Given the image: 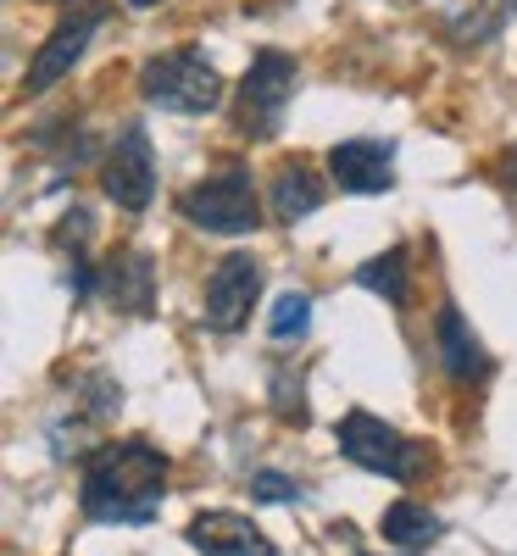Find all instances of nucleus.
I'll return each mask as SVG.
<instances>
[{
    "label": "nucleus",
    "mask_w": 517,
    "mask_h": 556,
    "mask_svg": "<svg viewBox=\"0 0 517 556\" xmlns=\"http://www.w3.org/2000/svg\"><path fill=\"white\" fill-rule=\"evenodd\" d=\"M434 356H440V367H445L451 384H484V379L495 374L484 340L474 334V323L462 317L456 301H445L440 317H434Z\"/></svg>",
    "instance_id": "obj_10"
},
{
    "label": "nucleus",
    "mask_w": 517,
    "mask_h": 556,
    "mask_svg": "<svg viewBox=\"0 0 517 556\" xmlns=\"http://www.w3.org/2000/svg\"><path fill=\"white\" fill-rule=\"evenodd\" d=\"M184 223L206 228V235H256L262 228V195H256V178L245 162H223L217 173L196 178L190 190L178 195Z\"/></svg>",
    "instance_id": "obj_4"
},
{
    "label": "nucleus",
    "mask_w": 517,
    "mask_h": 556,
    "mask_svg": "<svg viewBox=\"0 0 517 556\" xmlns=\"http://www.w3.org/2000/svg\"><path fill=\"white\" fill-rule=\"evenodd\" d=\"M312 329V295L306 290H285L273 301V312H267V334L278 340V345H290V340H301Z\"/></svg>",
    "instance_id": "obj_16"
},
{
    "label": "nucleus",
    "mask_w": 517,
    "mask_h": 556,
    "mask_svg": "<svg viewBox=\"0 0 517 556\" xmlns=\"http://www.w3.org/2000/svg\"><path fill=\"white\" fill-rule=\"evenodd\" d=\"M356 285L373 290L379 301H390V306H406V301H412V251H406V245H390V251H379V256H367V262L356 267Z\"/></svg>",
    "instance_id": "obj_14"
},
{
    "label": "nucleus",
    "mask_w": 517,
    "mask_h": 556,
    "mask_svg": "<svg viewBox=\"0 0 517 556\" xmlns=\"http://www.w3.org/2000/svg\"><path fill=\"white\" fill-rule=\"evenodd\" d=\"M301 89V62L290 51H256L245 78H240V96H234V134L251 139V146H267V139H278V128H285V112L295 101Z\"/></svg>",
    "instance_id": "obj_3"
},
{
    "label": "nucleus",
    "mask_w": 517,
    "mask_h": 556,
    "mask_svg": "<svg viewBox=\"0 0 517 556\" xmlns=\"http://www.w3.org/2000/svg\"><path fill=\"white\" fill-rule=\"evenodd\" d=\"M139 96H146V106H162L178 117H206L223 106V78H217L206 51L173 45V51H156L139 67Z\"/></svg>",
    "instance_id": "obj_2"
},
{
    "label": "nucleus",
    "mask_w": 517,
    "mask_h": 556,
    "mask_svg": "<svg viewBox=\"0 0 517 556\" xmlns=\"http://www.w3.org/2000/svg\"><path fill=\"white\" fill-rule=\"evenodd\" d=\"M501 17H517V0H501Z\"/></svg>",
    "instance_id": "obj_22"
},
{
    "label": "nucleus",
    "mask_w": 517,
    "mask_h": 556,
    "mask_svg": "<svg viewBox=\"0 0 517 556\" xmlns=\"http://www.w3.org/2000/svg\"><path fill=\"white\" fill-rule=\"evenodd\" d=\"M201 556H278V545L240 513H196L190 529H184Z\"/></svg>",
    "instance_id": "obj_12"
},
{
    "label": "nucleus",
    "mask_w": 517,
    "mask_h": 556,
    "mask_svg": "<svg viewBox=\"0 0 517 556\" xmlns=\"http://www.w3.org/2000/svg\"><path fill=\"white\" fill-rule=\"evenodd\" d=\"M306 379L290 374V367H273V412L285 417V424H306Z\"/></svg>",
    "instance_id": "obj_18"
},
{
    "label": "nucleus",
    "mask_w": 517,
    "mask_h": 556,
    "mask_svg": "<svg viewBox=\"0 0 517 556\" xmlns=\"http://www.w3.org/2000/svg\"><path fill=\"white\" fill-rule=\"evenodd\" d=\"M101 301L123 317H146L156 306V256L151 251H117L101 267Z\"/></svg>",
    "instance_id": "obj_11"
},
{
    "label": "nucleus",
    "mask_w": 517,
    "mask_h": 556,
    "mask_svg": "<svg viewBox=\"0 0 517 556\" xmlns=\"http://www.w3.org/2000/svg\"><path fill=\"white\" fill-rule=\"evenodd\" d=\"M128 7H134V12H151V7H162V0H128Z\"/></svg>",
    "instance_id": "obj_21"
},
{
    "label": "nucleus",
    "mask_w": 517,
    "mask_h": 556,
    "mask_svg": "<svg viewBox=\"0 0 517 556\" xmlns=\"http://www.w3.org/2000/svg\"><path fill=\"white\" fill-rule=\"evenodd\" d=\"M112 17V7L106 0H84V7H73L56 28H51V39L34 51V62H28V73H23V89L28 96H45V89H56L73 67H78V56L89 51V39H96V28Z\"/></svg>",
    "instance_id": "obj_7"
},
{
    "label": "nucleus",
    "mask_w": 517,
    "mask_h": 556,
    "mask_svg": "<svg viewBox=\"0 0 517 556\" xmlns=\"http://www.w3.org/2000/svg\"><path fill=\"white\" fill-rule=\"evenodd\" d=\"M245 490H251V501H256V506H295V501H306V495H312L306 484H295L290 473H278V468H256V473L245 479Z\"/></svg>",
    "instance_id": "obj_17"
},
{
    "label": "nucleus",
    "mask_w": 517,
    "mask_h": 556,
    "mask_svg": "<svg viewBox=\"0 0 517 556\" xmlns=\"http://www.w3.org/2000/svg\"><path fill=\"white\" fill-rule=\"evenodd\" d=\"M262 295V262L251 251H234L206 273V301H201V323L212 334H240L251 323V306Z\"/></svg>",
    "instance_id": "obj_8"
},
{
    "label": "nucleus",
    "mask_w": 517,
    "mask_h": 556,
    "mask_svg": "<svg viewBox=\"0 0 517 556\" xmlns=\"http://www.w3.org/2000/svg\"><path fill=\"white\" fill-rule=\"evenodd\" d=\"M328 178L345 195H384L395 190V146L390 139H340L328 151Z\"/></svg>",
    "instance_id": "obj_9"
},
{
    "label": "nucleus",
    "mask_w": 517,
    "mask_h": 556,
    "mask_svg": "<svg viewBox=\"0 0 517 556\" xmlns=\"http://www.w3.org/2000/svg\"><path fill=\"white\" fill-rule=\"evenodd\" d=\"M323 195H328L323 173H317L306 156H290V162H278V173H273V184H267V212H273L278 223H306V217L323 206Z\"/></svg>",
    "instance_id": "obj_13"
},
{
    "label": "nucleus",
    "mask_w": 517,
    "mask_h": 556,
    "mask_svg": "<svg viewBox=\"0 0 517 556\" xmlns=\"http://www.w3.org/2000/svg\"><path fill=\"white\" fill-rule=\"evenodd\" d=\"M495 178L506 184V190H517V146H506V151L495 156Z\"/></svg>",
    "instance_id": "obj_20"
},
{
    "label": "nucleus",
    "mask_w": 517,
    "mask_h": 556,
    "mask_svg": "<svg viewBox=\"0 0 517 556\" xmlns=\"http://www.w3.org/2000/svg\"><path fill=\"white\" fill-rule=\"evenodd\" d=\"M89 235H96V212H89V206H73V212L51 228V245H56V251L73 245V256H84V240H89Z\"/></svg>",
    "instance_id": "obj_19"
},
{
    "label": "nucleus",
    "mask_w": 517,
    "mask_h": 556,
    "mask_svg": "<svg viewBox=\"0 0 517 556\" xmlns=\"http://www.w3.org/2000/svg\"><path fill=\"white\" fill-rule=\"evenodd\" d=\"M173 456L151 440H106L89 451L78 479V513L101 529H146L167 501Z\"/></svg>",
    "instance_id": "obj_1"
},
{
    "label": "nucleus",
    "mask_w": 517,
    "mask_h": 556,
    "mask_svg": "<svg viewBox=\"0 0 517 556\" xmlns=\"http://www.w3.org/2000/svg\"><path fill=\"white\" fill-rule=\"evenodd\" d=\"M335 445H340V456L351 462V468H362L373 479L412 484L417 468H423V451L395 424H384V417H373V412H345L340 429H335Z\"/></svg>",
    "instance_id": "obj_5"
},
{
    "label": "nucleus",
    "mask_w": 517,
    "mask_h": 556,
    "mask_svg": "<svg viewBox=\"0 0 517 556\" xmlns=\"http://www.w3.org/2000/svg\"><path fill=\"white\" fill-rule=\"evenodd\" d=\"M379 529H384V540H390L395 551H423V545H434V540L445 534V523H440L423 501H390L384 518H379Z\"/></svg>",
    "instance_id": "obj_15"
},
{
    "label": "nucleus",
    "mask_w": 517,
    "mask_h": 556,
    "mask_svg": "<svg viewBox=\"0 0 517 556\" xmlns=\"http://www.w3.org/2000/svg\"><path fill=\"white\" fill-rule=\"evenodd\" d=\"M101 190L117 201V212L139 217L156 201V151H151V128L146 123H123V134L101 156Z\"/></svg>",
    "instance_id": "obj_6"
}]
</instances>
